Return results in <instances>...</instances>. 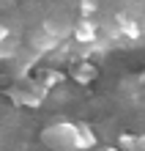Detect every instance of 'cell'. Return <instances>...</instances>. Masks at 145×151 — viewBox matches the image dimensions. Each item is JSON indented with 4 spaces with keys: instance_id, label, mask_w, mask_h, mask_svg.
I'll return each instance as SVG.
<instances>
[{
    "instance_id": "1",
    "label": "cell",
    "mask_w": 145,
    "mask_h": 151,
    "mask_svg": "<svg viewBox=\"0 0 145 151\" xmlns=\"http://www.w3.org/2000/svg\"><path fill=\"white\" fill-rule=\"evenodd\" d=\"M44 146L49 148H93L96 135L88 124H71V121H58L41 132Z\"/></svg>"
},
{
    "instance_id": "2",
    "label": "cell",
    "mask_w": 145,
    "mask_h": 151,
    "mask_svg": "<svg viewBox=\"0 0 145 151\" xmlns=\"http://www.w3.org/2000/svg\"><path fill=\"white\" fill-rule=\"evenodd\" d=\"M49 88L47 85H41V83H33V80H22L19 77V83H16L11 91H8V96L16 102V104H28V107H39L41 99L47 96Z\"/></svg>"
},
{
    "instance_id": "3",
    "label": "cell",
    "mask_w": 145,
    "mask_h": 151,
    "mask_svg": "<svg viewBox=\"0 0 145 151\" xmlns=\"http://www.w3.org/2000/svg\"><path fill=\"white\" fill-rule=\"evenodd\" d=\"M74 39H77L79 44H93V41L99 39V28L88 19V17H82V19L74 25Z\"/></svg>"
},
{
    "instance_id": "4",
    "label": "cell",
    "mask_w": 145,
    "mask_h": 151,
    "mask_svg": "<svg viewBox=\"0 0 145 151\" xmlns=\"http://www.w3.org/2000/svg\"><path fill=\"white\" fill-rule=\"evenodd\" d=\"M71 77L77 80V83H93L96 80V66H90V63H77L74 66V72H71Z\"/></svg>"
},
{
    "instance_id": "5",
    "label": "cell",
    "mask_w": 145,
    "mask_h": 151,
    "mask_svg": "<svg viewBox=\"0 0 145 151\" xmlns=\"http://www.w3.org/2000/svg\"><path fill=\"white\" fill-rule=\"evenodd\" d=\"M118 22H121V33H123V36H129V39H140V36H142V28H140V22H134V19H126L123 14L118 17Z\"/></svg>"
},
{
    "instance_id": "6",
    "label": "cell",
    "mask_w": 145,
    "mask_h": 151,
    "mask_svg": "<svg viewBox=\"0 0 145 151\" xmlns=\"http://www.w3.org/2000/svg\"><path fill=\"white\" fill-rule=\"evenodd\" d=\"M14 52H16V39L11 36L0 39V58H14Z\"/></svg>"
},
{
    "instance_id": "7",
    "label": "cell",
    "mask_w": 145,
    "mask_h": 151,
    "mask_svg": "<svg viewBox=\"0 0 145 151\" xmlns=\"http://www.w3.org/2000/svg\"><path fill=\"white\" fill-rule=\"evenodd\" d=\"M33 44H36V50H52L58 44V39L52 33H44V36H33Z\"/></svg>"
},
{
    "instance_id": "8",
    "label": "cell",
    "mask_w": 145,
    "mask_h": 151,
    "mask_svg": "<svg viewBox=\"0 0 145 151\" xmlns=\"http://www.w3.org/2000/svg\"><path fill=\"white\" fill-rule=\"evenodd\" d=\"M63 77L60 72H55V69H49V72H44L41 74V85H47V88H52V85H58V83H63Z\"/></svg>"
},
{
    "instance_id": "9",
    "label": "cell",
    "mask_w": 145,
    "mask_h": 151,
    "mask_svg": "<svg viewBox=\"0 0 145 151\" xmlns=\"http://www.w3.org/2000/svg\"><path fill=\"white\" fill-rule=\"evenodd\" d=\"M134 146H137V135H121V137H118V148L134 151Z\"/></svg>"
},
{
    "instance_id": "10",
    "label": "cell",
    "mask_w": 145,
    "mask_h": 151,
    "mask_svg": "<svg viewBox=\"0 0 145 151\" xmlns=\"http://www.w3.org/2000/svg\"><path fill=\"white\" fill-rule=\"evenodd\" d=\"M96 11V0H79V14L82 17H90Z\"/></svg>"
},
{
    "instance_id": "11",
    "label": "cell",
    "mask_w": 145,
    "mask_h": 151,
    "mask_svg": "<svg viewBox=\"0 0 145 151\" xmlns=\"http://www.w3.org/2000/svg\"><path fill=\"white\" fill-rule=\"evenodd\" d=\"M134 148H140V151H145V135H137V146Z\"/></svg>"
},
{
    "instance_id": "12",
    "label": "cell",
    "mask_w": 145,
    "mask_h": 151,
    "mask_svg": "<svg viewBox=\"0 0 145 151\" xmlns=\"http://www.w3.org/2000/svg\"><path fill=\"white\" fill-rule=\"evenodd\" d=\"M8 36V28H6V25H0V39H6Z\"/></svg>"
}]
</instances>
